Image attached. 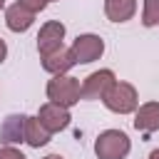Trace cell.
Returning <instances> with one entry per match:
<instances>
[{
  "label": "cell",
  "instance_id": "obj_1",
  "mask_svg": "<svg viewBox=\"0 0 159 159\" xmlns=\"http://www.w3.org/2000/svg\"><path fill=\"white\" fill-rule=\"evenodd\" d=\"M45 92H47V99L50 102H55V104H60L65 109L75 107L82 99V84L72 75H55L47 82V89Z\"/></svg>",
  "mask_w": 159,
  "mask_h": 159
},
{
  "label": "cell",
  "instance_id": "obj_2",
  "mask_svg": "<svg viewBox=\"0 0 159 159\" xmlns=\"http://www.w3.org/2000/svg\"><path fill=\"white\" fill-rule=\"evenodd\" d=\"M132 152V139L122 129H104L94 139L97 159H127Z\"/></svg>",
  "mask_w": 159,
  "mask_h": 159
},
{
  "label": "cell",
  "instance_id": "obj_3",
  "mask_svg": "<svg viewBox=\"0 0 159 159\" xmlns=\"http://www.w3.org/2000/svg\"><path fill=\"white\" fill-rule=\"evenodd\" d=\"M104 107L114 114H132L137 107H139V94H137V87L129 84V82H114L109 87V92L102 97Z\"/></svg>",
  "mask_w": 159,
  "mask_h": 159
},
{
  "label": "cell",
  "instance_id": "obj_4",
  "mask_svg": "<svg viewBox=\"0 0 159 159\" xmlns=\"http://www.w3.org/2000/svg\"><path fill=\"white\" fill-rule=\"evenodd\" d=\"M72 57H75V65H89L94 60L102 57L104 52V40L94 32H84V35H77L72 47H70Z\"/></svg>",
  "mask_w": 159,
  "mask_h": 159
},
{
  "label": "cell",
  "instance_id": "obj_5",
  "mask_svg": "<svg viewBox=\"0 0 159 159\" xmlns=\"http://www.w3.org/2000/svg\"><path fill=\"white\" fill-rule=\"evenodd\" d=\"M62 40H65V25L60 20H47L37 32V52H40V57H47V55L57 52L62 47Z\"/></svg>",
  "mask_w": 159,
  "mask_h": 159
},
{
  "label": "cell",
  "instance_id": "obj_6",
  "mask_svg": "<svg viewBox=\"0 0 159 159\" xmlns=\"http://www.w3.org/2000/svg\"><path fill=\"white\" fill-rule=\"evenodd\" d=\"M117 82L112 70H97L82 80V99H102L109 87Z\"/></svg>",
  "mask_w": 159,
  "mask_h": 159
},
{
  "label": "cell",
  "instance_id": "obj_7",
  "mask_svg": "<svg viewBox=\"0 0 159 159\" xmlns=\"http://www.w3.org/2000/svg\"><path fill=\"white\" fill-rule=\"evenodd\" d=\"M37 119L50 134H55V132H62V129L70 127L72 114H70V109H65V107H60L55 102H45L40 107V112H37Z\"/></svg>",
  "mask_w": 159,
  "mask_h": 159
},
{
  "label": "cell",
  "instance_id": "obj_8",
  "mask_svg": "<svg viewBox=\"0 0 159 159\" xmlns=\"http://www.w3.org/2000/svg\"><path fill=\"white\" fill-rule=\"evenodd\" d=\"M134 129L144 134L159 129V102H144L134 109Z\"/></svg>",
  "mask_w": 159,
  "mask_h": 159
},
{
  "label": "cell",
  "instance_id": "obj_9",
  "mask_svg": "<svg viewBox=\"0 0 159 159\" xmlns=\"http://www.w3.org/2000/svg\"><path fill=\"white\" fill-rule=\"evenodd\" d=\"M25 117L27 114H7L0 127V142L5 147H12L17 142H25Z\"/></svg>",
  "mask_w": 159,
  "mask_h": 159
},
{
  "label": "cell",
  "instance_id": "obj_10",
  "mask_svg": "<svg viewBox=\"0 0 159 159\" xmlns=\"http://www.w3.org/2000/svg\"><path fill=\"white\" fill-rule=\"evenodd\" d=\"M32 22H35V15L30 10H25L20 2H12L10 7H5V25H7V30L25 32V30L32 27Z\"/></svg>",
  "mask_w": 159,
  "mask_h": 159
},
{
  "label": "cell",
  "instance_id": "obj_11",
  "mask_svg": "<svg viewBox=\"0 0 159 159\" xmlns=\"http://www.w3.org/2000/svg\"><path fill=\"white\" fill-rule=\"evenodd\" d=\"M72 67H75V57H72V52H70L67 47H60L57 52L42 57V70L50 72L52 77H55V75H67Z\"/></svg>",
  "mask_w": 159,
  "mask_h": 159
},
{
  "label": "cell",
  "instance_id": "obj_12",
  "mask_svg": "<svg viewBox=\"0 0 159 159\" xmlns=\"http://www.w3.org/2000/svg\"><path fill=\"white\" fill-rule=\"evenodd\" d=\"M137 12V0H104V15L112 22H127Z\"/></svg>",
  "mask_w": 159,
  "mask_h": 159
},
{
  "label": "cell",
  "instance_id": "obj_13",
  "mask_svg": "<svg viewBox=\"0 0 159 159\" xmlns=\"http://www.w3.org/2000/svg\"><path fill=\"white\" fill-rule=\"evenodd\" d=\"M50 137H52V134L40 124L37 117H25V142H27L32 149L45 147V144L50 142Z\"/></svg>",
  "mask_w": 159,
  "mask_h": 159
},
{
  "label": "cell",
  "instance_id": "obj_14",
  "mask_svg": "<svg viewBox=\"0 0 159 159\" xmlns=\"http://www.w3.org/2000/svg\"><path fill=\"white\" fill-rule=\"evenodd\" d=\"M142 25L157 27L159 25V0H144L142 5Z\"/></svg>",
  "mask_w": 159,
  "mask_h": 159
},
{
  "label": "cell",
  "instance_id": "obj_15",
  "mask_svg": "<svg viewBox=\"0 0 159 159\" xmlns=\"http://www.w3.org/2000/svg\"><path fill=\"white\" fill-rule=\"evenodd\" d=\"M25 10H30L32 15H37V12H42L45 7H47V0H17Z\"/></svg>",
  "mask_w": 159,
  "mask_h": 159
},
{
  "label": "cell",
  "instance_id": "obj_16",
  "mask_svg": "<svg viewBox=\"0 0 159 159\" xmlns=\"http://www.w3.org/2000/svg\"><path fill=\"white\" fill-rule=\"evenodd\" d=\"M0 159H25V154L15 147H2L0 149Z\"/></svg>",
  "mask_w": 159,
  "mask_h": 159
},
{
  "label": "cell",
  "instance_id": "obj_17",
  "mask_svg": "<svg viewBox=\"0 0 159 159\" xmlns=\"http://www.w3.org/2000/svg\"><path fill=\"white\" fill-rule=\"evenodd\" d=\"M5 57H7V45H5V40L0 37V65L5 62Z\"/></svg>",
  "mask_w": 159,
  "mask_h": 159
},
{
  "label": "cell",
  "instance_id": "obj_18",
  "mask_svg": "<svg viewBox=\"0 0 159 159\" xmlns=\"http://www.w3.org/2000/svg\"><path fill=\"white\" fill-rule=\"evenodd\" d=\"M149 159H159V149H152L149 152Z\"/></svg>",
  "mask_w": 159,
  "mask_h": 159
},
{
  "label": "cell",
  "instance_id": "obj_19",
  "mask_svg": "<svg viewBox=\"0 0 159 159\" xmlns=\"http://www.w3.org/2000/svg\"><path fill=\"white\" fill-rule=\"evenodd\" d=\"M42 159H65V157H60V154H47V157H42Z\"/></svg>",
  "mask_w": 159,
  "mask_h": 159
},
{
  "label": "cell",
  "instance_id": "obj_20",
  "mask_svg": "<svg viewBox=\"0 0 159 159\" xmlns=\"http://www.w3.org/2000/svg\"><path fill=\"white\" fill-rule=\"evenodd\" d=\"M2 7H5V0H0V10H2Z\"/></svg>",
  "mask_w": 159,
  "mask_h": 159
},
{
  "label": "cell",
  "instance_id": "obj_21",
  "mask_svg": "<svg viewBox=\"0 0 159 159\" xmlns=\"http://www.w3.org/2000/svg\"><path fill=\"white\" fill-rule=\"evenodd\" d=\"M47 2H57V0H47Z\"/></svg>",
  "mask_w": 159,
  "mask_h": 159
}]
</instances>
